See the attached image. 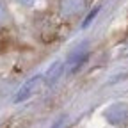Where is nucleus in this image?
Instances as JSON below:
<instances>
[{
	"instance_id": "1",
	"label": "nucleus",
	"mask_w": 128,
	"mask_h": 128,
	"mask_svg": "<svg viewBox=\"0 0 128 128\" xmlns=\"http://www.w3.org/2000/svg\"><path fill=\"white\" fill-rule=\"evenodd\" d=\"M43 87H46V84H44V76L43 75H38V76H34L32 80H28V82L20 89V92H18V96H16V102H22V100H27L28 96H32V94H36V92H39Z\"/></svg>"
},
{
	"instance_id": "2",
	"label": "nucleus",
	"mask_w": 128,
	"mask_h": 128,
	"mask_svg": "<svg viewBox=\"0 0 128 128\" xmlns=\"http://www.w3.org/2000/svg\"><path fill=\"white\" fill-rule=\"evenodd\" d=\"M84 9V0H60V12L64 16H76Z\"/></svg>"
},
{
	"instance_id": "3",
	"label": "nucleus",
	"mask_w": 128,
	"mask_h": 128,
	"mask_svg": "<svg viewBox=\"0 0 128 128\" xmlns=\"http://www.w3.org/2000/svg\"><path fill=\"white\" fill-rule=\"evenodd\" d=\"M9 11H7V7H6V4L2 2V0H0V27L2 25H6L7 22H9Z\"/></svg>"
},
{
	"instance_id": "4",
	"label": "nucleus",
	"mask_w": 128,
	"mask_h": 128,
	"mask_svg": "<svg viewBox=\"0 0 128 128\" xmlns=\"http://www.w3.org/2000/svg\"><path fill=\"white\" fill-rule=\"evenodd\" d=\"M18 2H20L22 6H32V4L36 2V0H18Z\"/></svg>"
}]
</instances>
